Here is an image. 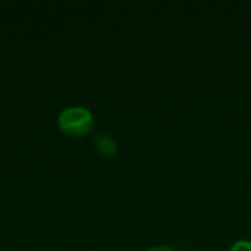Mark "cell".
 <instances>
[{"label": "cell", "mask_w": 251, "mask_h": 251, "mask_svg": "<svg viewBox=\"0 0 251 251\" xmlns=\"http://www.w3.org/2000/svg\"><path fill=\"white\" fill-rule=\"evenodd\" d=\"M147 251H175L174 249H171V247H166V246H157V247H151V249H149Z\"/></svg>", "instance_id": "obj_4"}, {"label": "cell", "mask_w": 251, "mask_h": 251, "mask_svg": "<svg viewBox=\"0 0 251 251\" xmlns=\"http://www.w3.org/2000/svg\"><path fill=\"white\" fill-rule=\"evenodd\" d=\"M229 251H251V241L249 240H240L232 244Z\"/></svg>", "instance_id": "obj_3"}, {"label": "cell", "mask_w": 251, "mask_h": 251, "mask_svg": "<svg viewBox=\"0 0 251 251\" xmlns=\"http://www.w3.org/2000/svg\"><path fill=\"white\" fill-rule=\"evenodd\" d=\"M96 121L90 109L84 106H71L57 116L59 129L69 137H85L94 129Z\"/></svg>", "instance_id": "obj_1"}, {"label": "cell", "mask_w": 251, "mask_h": 251, "mask_svg": "<svg viewBox=\"0 0 251 251\" xmlns=\"http://www.w3.org/2000/svg\"><path fill=\"white\" fill-rule=\"evenodd\" d=\"M96 147H97V150H99L100 154L107 156V157L113 156V154L116 153V150H118L116 141H115L110 135H106V134H101V135L97 137V140H96Z\"/></svg>", "instance_id": "obj_2"}]
</instances>
